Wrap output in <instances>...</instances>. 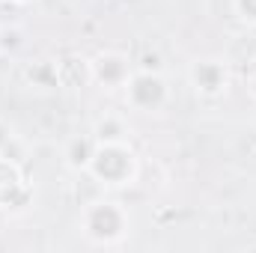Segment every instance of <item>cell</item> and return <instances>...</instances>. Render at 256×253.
I'll list each match as a JSON object with an SVG mask.
<instances>
[{"instance_id":"obj_8","label":"cell","mask_w":256,"mask_h":253,"mask_svg":"<svg viewBox=\"0 0 256 253\" xmlns=\"http://www.w3.org/2000/svg\"><path fill=\"white\" fill-rule=\"evenodd\" d=\"M236 12H238L242 21L256 24V0H236Z\"/></svg>"},{"instance_id":"obj_2","label":"cell","mask_w":256,"mask_h":253,"mask_svg":"<svg viewBox=\"0 0 256 253\" xmlns=\"http://www.w3.org/2000/svg\"><path fill=\"white\" fill-rule=\"evenodd\" d=\"M167 96H170L167 80H164L158 72H149V68H143V72L131 74V78H128V84H126L128 104H131L134 110H140V114L161 110V108L167 104Z\"/></svg>"},{"instance_id":"obj_7","label":"cell","mask_w":256,"mask_h":253,"mask_svg":"<svg viewBox=\"0 0 256 253\" xmlns=\"http://www.w3.org/2000/svg\"><path fill=\"white\" fill-rule=\"evenodd\" d=\"M96 146L98 143H92V140H74L72 149H68V164L72 167H90V158H92Z\"/></svg>"},{"instance_id":"obj_6","label":"cell","mask_w":256,"mask_h":253,"mask_svg":"<svg viewBox=\"0 0 256 253\" xmlns=\"http://www.w3.org/2000/svg\"><path fill=\"white\" fill-rule=\"evenodd\" d=\"M126 126L120 120H104L96 126V143H126Z\"/></svg>"},{"instance_id":"obj_1","label":"cell","mask_w":256,"mask_h":253,"mask_svg":"<svg viewBox=\"0 0 256 253\" xmlns=\"http://www.w3.org/2000/svg\"><path fill=\"white\" fill-rule=\"evenodd\" d=\"M86 170L104 185H128L134 179L137 164L126 143H98Z\"/></svg>"},{"instance_id":"obj_9","label":"cell","mask_w":256,"mask_h":253,"mask_svg":"<svg viewBox=\"0 0 256 253\" xmlns=\"http://www.w3.org/2000/svg\"><path fill=\"white\" fill-rule=\"evenodd\" d=\"M0 45H3V36H0Z\"/></svg>"},{"instance_id":"obj_10","label":"cell","mask_w":256,"mask_h":253,"mask_svg":"<svg viewBox=\"0 0 256 253\" xmlns=\"http://www.w3.org/2000/svg\"><path fill=\"white\" fill-rule=\"evenodd\" d=\"M254 92H256V84H254Z\"/></svg>"},{"instance_id":"obj_5","label":"cell","mask_w":256,"mask_h":253,"mask_svg":"<svg viewBox=\"0 0 256 253\" xmlns=\"http://www.w3.org/2000/svg\"><path fill=\"white\" fill-rule=\"evenodd\" d=\"M90 66H92L96 80H98V84H104V86H126L128 78H131L128 60L122 57V54H114V51L98 54V57H96Z\"/></svg>"},{"instance_id":"obj_3","label":"cell","mask_w":256,"mask_h":253,"mask_svg":"<svg viewBox=\"0 0 256 253\" xmlns=\"http://www.w3.org/2000/svg\"><path fill=\"white\" fill-rule=\"evenodd\" d=\"M84 226L96 242H116L126 232V212L116 202H92L84 212Z\"/></svg>"},{"instance_id":"obj_4","label":"cell","mask_w":256,"mask_h":253,"mask_svg":"<svg viewBox=\"0 0 256 253\" xmlns=\"http://www.w3.org/2000/svg\"><path fill=\"white\" fill-rule=\"evenodd\" d=\"M226 68L218 60H200L191 66V84L200 96H220L226 90Z\"/></svg>"}]
</instances>
